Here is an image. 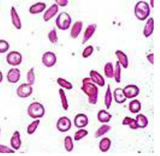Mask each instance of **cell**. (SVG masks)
<instances>
[{
  "instance_id": "6da1fadb",
  "label": "cell",
  "mask_w": 160,
  "mask_h": 156,
  "mask_svg": "<svg viewBox=\"0 0 160 156\" xmlns=\"http://www.w3.org/2000/svg\"><path fill=\"white\" fill-rule=\"evenodd\" d=\"M81 89L88 97V102L91 105H96L98 101L99 89L97 85L91 80L90 78H85L82 80Z\"/></svg>"
},
{
  "instance_id": "7a4b0ae2",
  "label": "cell",
  "mask_w": 160,
  "mask_h": 156,
  "mask_svg": "<svg viewBox=\"0 0 160 156\" xmlns=\"http://www.w3.org/2000/svg\"><path fill=\"white\" fill-rule=\"evenodd\" d=\"M134 14L138 20L144 21L149 17L150 14V5L146 2H138L134 7Z\"/></svg>"
},
{
  "instance_id": "3957f363",
  "label": "cell",
  "mask_w": 160,
  "mask_h": 156,
  "mask_svg": "<svg viewBox=\"0 0 160 156\" xmlns=\"http://www.w3.org/2000/svg\"><path fill=\"white\" fill-rule=\"evenodd\" d=\"M28 114L32 119H40L45 115V108L40 102H34L28 106Z\"/></svg>"
},
{
  "instance_id": "277c9868",
  "label": "cell",
  "mask_w": 160,
  "mask_h": 156,
  "mask_svg": "<svg viewBox=\"0 0 160 156\" xmlns=\"http://www.w3.org/2000/svg\"><path fill=\"white\" fill-rule=\"evenodd\" d=\"M72 19L69 13L66 12H62L58 15L55 20V24L58 28L60 30H67L70 27L72 24Z\"/></svg>"
},
{
  "instance_id": "5b68a950",
  "label": "cell",
  "mask_w": 160,
  "mask_h": 156,
  "mask_svg": "<svg viewBox=\"0 0 160 156\" xmlns=\"http://www.w3.org/2000/svg\"><path fill=\"white\" fill-rule=\"evenodd\" d=\"M8 64L12 66H19L22 61V56L19 52L11 51L7 56Z\"/></svg>"
},
{
  "instance_id": "8992f818",
  "label": "cell",
  "mask_w": 160,
  "mask_h": 156,
  "mask_svg": "<svg viewBox=\"0 0 160 156\" xmlns=\"http://www.w3.org/2000/svg\"><path fill=\"white\" fill-rule=\"evenodd\" d=\"M41 61L46 68H51L54 66L57 62V57L54 52H46L43 54Z\"/></svg>"
},
{
  "instance_id": "52a82bcc",
  "label": "cell",
  "mask_w": 160,
  "mask_h": 156,
  "mask_svg": "<svg viewBox=\"0 0 160 156\" xmlns=\"http://www.w3.org/2000/svg\"><path fill=\"white\" fill-rule=\"evenodd\" d=\"M33 92V88L28 83H24L20 84V86L17 88L16 93L20 98H25L28 97L30 96Z\"/></svg>"
},
{
  "instance_id": "ba28073f",
  "label": "cell",
  "mask_w": 160,
  "mask_h": 156,
  "mask_svg": "<svg viewBox=\"0 0 160 156\" xmlns=\"http://www.w3.org/2000/svg\"><path fill=\"white\" fill-rule=\"evenodd\" d=\"M58 130L61 132H66L69 131L72 128V122L69 118L67 116H62L58 120L56 124Z\"/></svg>"
},
{
  "instance_id": "9c48e42d",
  "label": "cell",
  "mask_w": 160,
  "mask_h": 156,
  "mask_svg": "<svg viewBox=\"0 0 160 156\" xmlns=\"http://www.w3.org/2000/svg\"><path fill=\"white\" fill-rule=\"evenodd\" d=\"M124 96L126 97L127 99H132L136 98L139 93H140V89L138 86L134 84H129L127 86L124 87L122 89Z\"/></svg>"
},
{
  "instance_id": "30bf717a",
  "label": "cell",
  "mask_w": 160,
  "mask_h": 156,
  "mask_svg": "<svg viewBox=\"0 0 160 156\" xmlns=\"http://www.w3.org/2000/svg\"><path fill=\"white\" fill-rule=\"evenodd\" d=\"M20 71L17 68H12L8 70L7 75L8 82L11 84H16L20 80Z\"/></svg>"
},
{
  "instance_id": "8fae6325",
  "label": "cell",
  "mask_w": 160,
  "mask_h": 156,
  "mask_svg": "<svg viewBox=\"0 0 160 156\" xmlns=\"http://www.w3.org/2000/svg\"><path fill=\"white\" fill-rule=\"evenodd\" d=\"M73 122L76 128H83L88 125V117L85 114H78L74 118Z\"/></svg>"
},
{
  "instance_id": "7c38bea8",
  "label": "cell",
  "mask_w": 160,
  "mask_h": 156,
  "mask_svg": "<svg viewBox=\"0 0 160 156\" xmlns=\"http://www.w3.org/2000/svg\"><path fill=\"white\" fill-rule=\"evenodd\" d=\"M90 77L91 80L94 84L98 85V86L103 87L105 85V79L103 76L99 73L97 70H92L90 72Z\"/></svg>"
},
{
  "instance_id": "4fadbf2b",
  "label": "cell",
  "mask_w": 160,
  "mask_h": 156,
  "mask_svg": "<svg viewBox=\"0 0 160 156\" xmlns=\"http://www.w3.org/2000/svg\"><path fill=\"white\" fill-rule=\"evenodd\" d=\"M11 17V22H12L13 25L15 26V28L17 29H20L22 28V22L21 20H20V17L18 16L16 8L12 7L11 8L10 11Z\"/></svg>"
},
{
  "instance_id": "5bb4252c",
  "label": "cell",
  "mask_w": 160,
  "mask_h": 156,
  "mask_svg": "<svg viewBox=\"0 0 160 156\" xmlns=\"http://www.w3.org/2000/svg\"><path fill=\"white\" fill-rule=\"evenodd\" d=\"M97 29V25L94 24H90L88 26V27L85 29L83 34V38H82V44L86 43L88 41L90 40L94 34V32L96 31Z\"/></svg>"
},
{
  "instance_id": "9a60e30c",
  "label": "cell",
  "mask_w": 160,
  "mask_h": 156,
  "mask_svg": "<svg viewBox=\"0 0 160 156\" xmlns=\"http://www.w3.org/2000/svg\"><path fill=\"white\" fill-rule=\"evenodd\" d=\"M11 146L12 147L13 150H18L20 146L22 145V141L20 139V134L19 131H15L12 135V137L11 138L10 140Z\"/></svg>"
},
{
  "instance_id": "2e32d148",
  "label": "cell",
  "mask_w": 160,
  "mask_h": 156,
  "mask_svg": "<svg viewBox=\"0 0 160 156\" xmlns=\"http://www.w3.org/2000/svg\"><path fill=\"white\" fill-rule=\"evenodd\" d=\"M58 12V6L54 4H52L51 7L48 8V9L43 14V18L45 22H48L49 20H51L53 17H54L56 14Z\"/></svg>"
},
{
  "instance_id": "e0dca14e",
  "label": "cell",
  "mask_w": 160,
  "mask_h": 156,
  "mask_svg": "<svg viewBox=\"0 0 160 156\" xmlns=\"http://www.w3.org/2000/svg\"><path fill=\"white\" fill-rule=\"evenodd\" d=\"M82 26H83V23L82 21H77L73 25L70 32V36L73 39H76L78 37L82 31Z\"/></svg>"
},
{
  "instance_id": "ac0fdd59",
  "label": "cell",
  "mask_w": 160,
  "mask_h": 156,
  "mask_svg": "<svg viewBox=\"0 0 160 156\" xmlns=\"http://www.w3.org/2000/svg\"><path fill=\"white\" fill-rule=\"evenodd\" d=\"M115 55H116L118 59V61L120 63V66L123 67L124 69H127L129 66V61L128 57H127L125 53L121 50H117L115 51Z\"/></svg>"
},
{
  "instance_id": "d6986e66",
  "label": "cell",
  "mask_w": 160,
  "mask_h": 156,
  "mask_svg": "<svg viewBox=\"0 0 160 156\" xmlns=\"http://www.w3.org/2000/svg\"><path fill=\"white\" fill-rule=\"evenodd\" d=\"M154 31V20L152 17H149L143 29V35L146 38L150 37Z\"/></svg>"
},
{
  "instance_id": "ffe728a7",
  "label": "cell",
  "mask_w": 160,
  "mask_h": 156,
  "mask_svg": "<svg viewBox=\"0 0 160 156\" xmlns=\"http://www.w3.org/2000/svg\"><path fill=\"white\" fill-rule=\"evenodd\" d=\"M46 4L44 2H37L29 7V11L32 15L42 13L46 9Z\"/></svg>"
},
{
  "instance_id": "44dd1931",
  "label": "cell",
  "mask_w": 160,
  "mask_h": 156,
  "mask_svg": "<svg viewBox=\"0 0 160 156\" xmlns=\"http://www.w3.org/2000/svg\"><path fill=\"white\" fill-rule=\"evenodd\" d=\"M112 96H113L115 101L118 104H122L127 101L126 97L124 95L122 89H121V88H117V89H115L113 91Z\"/></svg>"
},
{
  "instance_id": "7402d4cb",
  "label": "cell",
  "mask_w": 160,
  "mask_h": 156,
  "mask_svg": "<svg viewBox=\"0 0 160 156\" xmlns=\"http://www.w3.org/2000/svg\"><path fill=\"white\" fill-rule=\"evenodd\" d=\"M112 119V114L104 110H101L97 113V119L100 123H108Z\"/></svg>"
},
{
  "instance_id": "603a6c76",
  "label": "cell",
  "mask_w": 160,
  "mask_h": 156,
  "mask_svg": "<svg viewBox=\"0 0 160 156\" xmlns=\"http://www.w3.org/2000/svg\"><path fill=\"white\" fill-rule=\"evenodd\" d=\"M111 141L108 137H104L101 139L99 144V150L102 153L107 152L111 148Z\"/></svg>"
},
{
  "instance_id": "cb8c5ba5",
  "label": "cell",
  "mask_w": 160,
  "mask_h": 156,
  "mask_svg": "<svg viewBox=\"0 0 160 156\" xmlns=\"http://www.w3.org/2000/svg\"><path fill=\"white\" fill-rule=\"evenodd\" d=\"M136 121L138 128H146L148 125V118L142 114H139L136 116Z\"/></svg>"
},
{
  "instance_id": "d4e9b609",
  "label": "cell",
  "mask_w": 160,
  "mask_h": 156,
  "mask_svg": "<svg viewBox=\"0 0 160 156\" xmlns=\"http://www.w3.org/2000/svg\"><path fill=\"white\" fill-rule=\"evenodd\" d=\"M141 110V103L138 100H133L129 104V110L133 114H137Z\"/></svg>"
},
{
  "instance_id": "484cf974",
  "label": "cell",
  "mask_w": 160,
  "mask_h": 156,
  "mask_svg": "<svg viewBox=\"0 0 160 156\" xmlns=\"http://www.w3.org/2000/svg\"><path fill=\"white\" fill-rule=\"evenodd\" d=\"M111 130V126L108 124H103L102 126L97 129V131L94 133V137L95 138H99L102 137L103 135L107 133L109 131Z\"/></svg>"
},
{
  "instance_id": "4316f807",
  "label": "cell",
  "mask_w": 160,
  "mask_h": 156,
  "mask_svg": "<svg viewBox=\"0 0 160 156\" xmlns=\"http://www.w3.org/2000/svg\"><path fill=\"white\" fill-rule=\"evenodd\" d=\"M112 94L111 90V87L110 85H108L107 89H106L105 97H104V104L107 110H109V109H110L111 103H112Z\"/></svg>"
},
{
  "instance_id": "83f0119b",
  "label": "cell",
  "mask_w": 160,
  "mask_h": 156,
  "mask_svg": "<svg viewBox=\"0 0 160 156\" xmlns=\"http://www.w3.org/2000/svg\"><path fill=\"white\" fill-rule=\"evenodd\" d=\"M122 125H129V127L131 128L132 130H136V129L138 128L137 124H136V120L129 116L124 117V119L122 121Z\"/></svg>"
},
{
  "instance_id": "f1b7e54d",
  "label": "cell",
  "mask_w": 160,
  "mask_h": 156,
  "mask_svg": "<svg viewBox=\"0 0 160 156\" xmlns=\"http://www.w3.org/2000/svg\"><path fill=\"white\" fill-rule=\"evenodd\" d=\"M59 95H60V98L61 100L62 108L64 109V110L67 111L68 109H69V103H68L67 96L66 94H65L64 89H59Z\"/></svg>"
},
{
  "instance_id": "f546056e",
  "label": "cell",
  "mask_w": 160,
  "mask_h": 156,
  "mask_svg": "<svg viewBox=\"0 0 160 156\" xmlns=\"http://www.w3.org/2000/svg\"><path fill=\"white\" fill-rule=\"evenodd\" d=\"M103 70H104V74L106 78L109 79H112L113 78L114 68L111 62H108L105 64Z\"/></svg>"
},
{
  "instance_id": "4dcf8cb0",
  "label": "cell",
  "mask_w": 160,
  "mask_h": 156,
  "mask_svg": "<svg viewBox=\"0 0 160 156\" xmlns=\"http://www.w3.org/2000/svg\"><path fill=\"white\" fill-rule=\"evenodd\" d=\"M121 71H122V70H121L120 64L118 61H117L115 63V67L113 71V78L117 83H120L121 82Z\"/></svg>"
},
{
  "instance_id": "1f68e13d",
  "label": "cell",
  "mask_w": 160,
  "mask_h": 156,
  "mask_svg": "<svg viewBox=\"0 0 160 156\" xmlns=\"http://www.w3.org/2000/svg\"><path fill=\"white\" fill-rule=\"evenodd\" d=\"M39 123H40V120L38 119L34 121L33 122H32L28 126V128H27V132H28V135L34 134V132H36L38 125H39Z\"/></svg>"
},
{
  "instance_id": "d6a6232c",
  "label": "cell",
  "mask_w": 160,
  "mask_h": 156,
  "mask_svg": "<svg viewBox=\"0 0 160 156\" xmlns=\"http://www.w3.org/2000/svg\"><path fill=\"white\" fill-rule=\"evenodd\" d=\"M57 82L60 86L67 90H72L73 89V85L71 82H68L66 79L62 78H58L57 79Z\"/></svg>"
},
{
  "instance_id": "836d02e7",
  "label": "cell",
  "mask_w": 160,
  "mask_h": 156,
  "mask_svg": "<svg viewBox=\"0 0 160 156\" xmlns=\"http://www.w3.org/2000/svg\"><path fill=\"white\" fill-rule=\"evenodd\" d=\"M64 148L67 152H72L73 150V142L72 137L67 136L64 138Z\"/></svg>"
},
{
  "instance_id": "e575fe53",
  "label": "cell",
  "mask_w": 160,
  "mask_h": 156,
  "mask_svg": "<svg viewBox=\"0 0 160 156\" xmlns=\"http://www.w3.org/2000/svg\"><path fill=\"white\" fill-rule=\"evenodd\" d=\"M27 80H28V84L29 85H34L35 82V74H34V68L32 67L28 70L27 73Z\"/></svg>"
},
{
  "instance_id": "d590c367",
  "label": "cell",
  "mask_w": 160,
  "mask_h": 156,
  "mask_svg": "<svg viewBox=\"0 0 160 156\" xmlns=\"http://www.w3.org/2000/svg\"><path fill=\"white\" fill-rule=\"evenodd\" d=\"M88 135V131L85 130V129H80L78 131L75 132L74 135V140L76 141H80Z\"/></svg>"
},
{
  "instance_id": "8d00e7d4",
  "label": "cell",
  "mask_w": 160,
  "mask_h": 156,
  "mask_svg": "<svg viewBox=\"0 0 160 156\" xmlns=\"http://www.w3.org/2000/svg\"><path fill=\"white\" fill-rule=\"evenodd\" d=\"M48 38L49 40L53 44H56L58 41V37L57 34V30L55 28L51 29L48 34Z\"/></svg>"
},
{
  "instance_id": "74e56055",
  "label": "cell",
  "mask_w": 160,
  "mask_h": 156,
  "mask_svg": "<svg viewBox=\"0 0 160 156\" xmlns=\"http://www.w3.org/2000/svg\"><path fill=\"white\" fill-rule=\"evenodd\" d=\"M10 48V45L7 40H0V54L7 52Z\"/></svg>"
},
{
  "instance_id": "f35d334b",
  "label": "cell",
  "mask_w": 160,
  "mask_h": 156,
  "mask_svg": "<svg viewBox=\"0 0 160 156\" xmlns=\"http://www.w3.org/2000/svg\"><path fill=\"white\" fill-rule=\"evenodd\" d=\"M94 52V48L92 45H88L83 50V52L82 53V57L83 58H88Z\"/></svg>"
},
{
  "instance_id": "ab89813d",
  "label": "cell",
  "mask_w": 160,
  "mask_h": 156,
  "mask_svg": "<svg viewBox=\"0 0 160 156\" xmlns=\"http://www.w3.org/2000/svg\"><path fill=\"white\" fill-rule=\"evenodd\" d=\"M14 153L15 151L13 149L7 146L0 144V154H14Z\"/></svg>"
},
{
  "instance_id": "60d3db41",
  "label": "cell",
  "mask_w": 160,
  "mask_h": 156,
  "mask_svg": "<svg viewBox=\"0 0 160 156\" xmlns=\"http://www.w3.org/2000/svg\"><path fill=\"white\" fill-rule=\"evenodd\" d=\"M56 4H57L58 7L60 6L61 7H67L69 4V0H55Z\"/></svg>"
},
{
  "instance_id": "b9f144b4",
  "label": "cell",
  "mask_w": 160,
  "mask_h": 156,
  "mask_svg": "<svg viewBox=\"0 0 160 156\" xmlns=\"http://www.w3.org/2000/svg\"><path fill=\"white\" fill-rule=\"evenodd\" d=\"M147 59L151 64H154V54L153 53H151V54L147 55Z\"/></svg>"
},
{
  "instance_id": "7bdbcfd3",
  "label": "cell",
  "mask_w": 160,
  "mask_h": 156,
  "mask_svg": "<svg viewBox=\"0 0 160 156\" xmlns=\"http://www.w3.org/2000/svg\"><path fill=\"white\" fill-rule=\"evenodd\" d=\"M3 81V74L1 70H0V83Z\"/></svg>"
},
{
  "instance_id": "ee69618b",
  "label": "cell",
  "mask_w": 160,
  "mask_h": 156,
  "mask_svg": "<svg viewBox=\"0 0 160 156\" xmlns=\"http://www.w3.org/2000/svg\"><path fill=\"white\" fill-rule=\"evenodd\" d=\"M153 1H154V0H150V6H151V7H154Z\"/></svg>"
},
{
  "instance_id": "f6af8a7d",
  "label": "cell",
  "mask_w": 160,
  "mask_h": 156,
  "mask_svg": "<svg viewBox=\"0 0 160 156\" xmlns=\"http://www.w3.org/2000/svg\"><path fill=\"white\" fill-rule=\"evenodd\" d=\"M0 133H1V129H0Z\"/></svg>"
}]
</instances>
